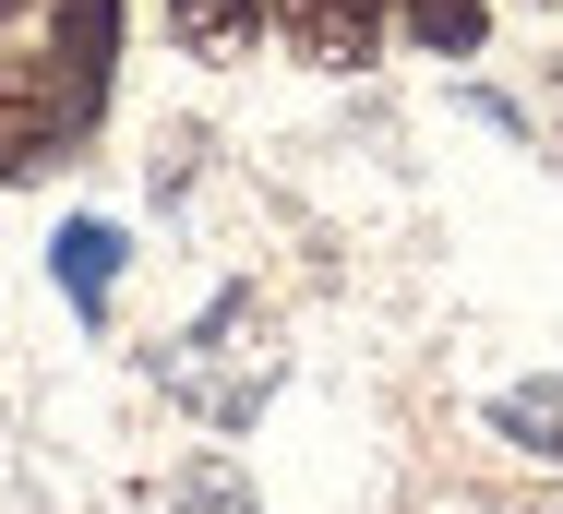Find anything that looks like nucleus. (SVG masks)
Wrapping results in <instances>:
<instances>
[{"mask_svg": "<svg viewBox=\"0 0 563 514\" xmlns=\"http://www.w3.org/2000/svg\"><path fill=\"white\" fill-rule=\"evenodd\" d=\"M109 276H120V227H109V215H73V227H60V288H73L85 323L109 311Z\"/></svg>", "mask_w": 563, "mask_h": 514, "instance_id": "20e7f679", "label": "nucleus"}, {"mask_svg": "<svg viewBox=\"0 0 563 514\" xmlns=\"http://www.w3.org/2000/svg\"><path fill=\"white\" fill-rule=\"evenodd\" d=\"M156 514H264V503H252L217 455H205V467H180V479H168V503H156Z\"/></svg>", "mask_w": 563, "mask_h": 514, "instance_id": "1a4fd4ad", "label": "nucleus"}, {"mask_svg": "<svg viewBox=\"0 0 563 514\" xmlns=\"http://www.w3.org/2000/svg\"><path fill=\"white\" fill-rule=\"evenodd\" d=\"M0 12H12V0H0Z\"/></svg>", "mask_w": 563, "mask_h": 514, "instance_id": "9b49d317", "label": "nucleus"}, {"mask_svg": "<svg viewBox=\"0 0 563 514\" xmlns=\"http://www.w3.org/2000/svg\"><path fill=\"white\" fill-rule=\"evenodd\" d=\"M156 371H168V395H192L205 418H252V407H264V383H276L264 311H252V300H217L180 347H168V359H156Z\"/></svg>", "mask_w": 563, "mask_h": 514, "instance_id": "f03ea898", "label": "nucleus"}, {"mask_svg": "<svg viewBox=\"0 0 563 514\" xmlns=\"http://www.w3.org/2000/svg\"><path fill=\"white\" fill-rule=\"evenodd\" d=\"M264 24H276L300 60H324V72H360V60L384 48L396 0H264Z\"/></svg>", "mask_w": 563, "mask_h": 514, "instance_id": "7ed1b4c3", "label": "nucleus"}, {"mask_svg": "<svg viewBox=\"0 0 563 514\" xmlns=\"http://www.w3.org/2000/svg\"><path fill=\"white\" fill-rule=\"evenodd\" d=\"M492 431L563 467V371H540V383H504V395H492Z\"/></svg>", "mask_w": 563, "mask_h": 514, "instance_id": "39448f33", "label": "nucleus"}, {"mask_svg": "<svg viewBox=\"0 0 563 514\" xmlns=\"http://www.w3.org/2000/svg\"><path fill=\"white\" fill-rule=\"evenodd\" d=\"M97 108H109V85H85L60 48H0V180L73 156L97 132Z\"/></svg>", "mask_w": 563, "mask_h": 514, "instance_id": "f257e3e1", "label": "nucleus"}, {"mask_svg": "<svg viewBox=\"0 0 563 514\" xmlns=\"http://www.w3.org/2000/svg\"><path fill=\"white\" fill-rule=\"evenodd\" d=\"M467 514H563V491H492V503H467Z\"/></svg>", "mask_w": 563, "mask_h": 514, "instance_id": "9d476101", "label": "nucleus"}, {"mask_svg": "<svg viewBox=\"0 0 563 514\" xmlns=\"http://www.w3.org/2000/svg\"><path fill=\"white\" fill-rule=\"evenodd\" d=\"M168 24H180V48H192V60H228V48H252L264 0H168Z\"/></svg>", "mask_w": 563, "mask_h": 514, "instance_id": "6e6552de", "label": "nucleus"}, {"mask_svg": "<svg viewBox=\"0 0 563 514\" xmlns=\"http://www.w3.org/2000/svg\"><path fill=\"white\" fill-rule=\"evenodd\" d=\"M48 48H60V60H73L85 85H109V72H120V0H60Z\"/></svg>", "mask_w": 563, "mask_h": 514, "instance_id": "423d86ee", "label": "nucleus"}, {"mask_svg": "<svg viewBox=\"0 0 563 514\" xmlns=\"http://www.w3.org/2000/svg\"><path fill=\"white\" fill-rule=\"evenodd\" d=\"M396 24H408L432 60H467V48L492 36V0H396Z\"/></svg>", "mask_w": 563, "mask_h": 514, "instance_id": "0eeeda50", "label": "nucleus"}]
</instances>
